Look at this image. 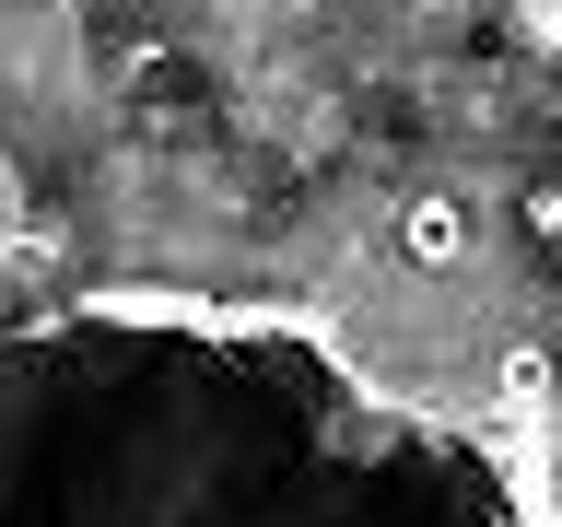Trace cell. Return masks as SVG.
Listing matches in <instances>:
<instances>
[{
  "label": "cell",
  "mask_w": 562,
  "mask_h": 527,
  "mask_svg": "<svg viewBox=\"0 0 562 527\" xmlns=\"http://www.w3.org/2000/svg\"><path fill=\"white\" fill-rule=\"evenodd\" d=\"M0 527H562L516 411L363 375L305 305L94 281L0 351Z\"/></svg>",
  "instance_id": "1"
},
{
  "label": "cell",
  "mask_w": 562,
  "mask_h": 527,
  "mask_svg": "<svg viewBox=\"0 0 562 527\" xmlns=\"http://www.w3.org/2000/svg\"><path fill=\"white\" fill-rule=\"evenodd\" d=\"M469 246H481V223H469V200H457V188L398 200V258H411V270H457Z\"/></svg>",
  "instance_id": "2"
}]
</instances>
